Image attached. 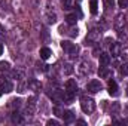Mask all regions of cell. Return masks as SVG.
Masks as SVG:
<instances>
[{"label": "cell", "mask_w": 128, "mask_h": 126, "mask_svg": "<svg viewBox=\"0 0 128 126\" xmlns=\"http://www.w3.org/2000/svg\"><path fill=\"white\" fill-rule=\"evenodd\" d=\"M80 108H82L84 113L91 114V113L96 110V102H94V99L90 98V96H86V95H84V96L80 98Z\"/></svg>", "instance_id": "obj_1"}, {"label": "cell", "mask_w": 128, "mask_h": 126, "mask_svg": "<svg viewBox=\"0 0 128 126\" xmlns=\"http://www.w3.org/2000/svg\"><path fill=\"white\" fill-rule=\"evenodd\" d=\"M61 48H63V51L70 58H76L78 54H79V46L74 45V43H72V42H67V40L61 42Z\"/></svg>", "instance_id": "obj_2"}, {"label": "cell", "mask_w": 128, "mask_h": 126, "mask_svg": "<svg viewBox=\"0 0 128 126\" xmlns=\"http://www.w3.org/2000/svg\"><path fill=\"white\" fill-rule=\"evenodd\" d=\"M100 39H101V30L92 28V30L88 31L86 37H85V45H86V46H94L96 43L100 42Z\"/></svg>", "instance_id": "obj_3"}, {"label": "cell", "mask_w": 128, "mask_h": 126, "mask_svg": "<svg viewBox=\"0 0 128 126\" xmlns=\"http://www.w3.org/2000/svg\"><path fill=\"white\" fill-rule=\"evenodd\" d=\"M10 37H12V40L15 43H22L27 39V33L24 31V30H21L20 27H16V28H14L10 31Z\"/></svg>", "instance_id": "obj_4"}, {"label": "cell", "mask_w": 128, "mask_h": 126, "mask_svg": "<svg viewBox=\"0 0 128 126\" xmlns=\"http://www.w3.org/2000/svg\"><path fill=\"white\" fill-rule=\"evenodd\" d=\"M36 108H37V98H36V96H30V98L27 99V105H26V114L33 116V114H34V111H36Z\"/></svg>", "instance_id": "obj_5"}, {"label": "cell", "mask_w": 128, "mask_h": 126, "mask_svg": "<svg viewBox=\"0 0 128 126\" xmlns=\"http://www.w3.org/2000/svg\"><path fill=\"white\" fill-rule=\"evenodd\" d=\"M78 73L80 77H86L88 74H91V67L86 61H82V63L78 65Z\"/></svg>", "instance_id": "obj_6"}, {"label": "cell", "mask_w": 128, "mask_h": 126, "mask_svg": "<svg viewBox=\"0 0 128 126\" xmlns=\"http://www.w3.org/2000/svg\"><path fill=\"white\" fill-rule=\"evenodd\" d=\"M113 27H115V30H116L118 33L124 30V27H125V16H124V13H119V15L115 18Z\"/></svg>", "instance_id": "obj_7"}, {"label": "cell", "mask_w": 128, "mask_h": 126, "mask_svg": "<svg viewBox=\"0 0 128 126\" xmlns=\"http://www.w3.org/2000/svg\"><path fill=\"white\" fill-rule=\"evenodd\" d=\"M0 86H2V91L6 92V94H9V92L14 91V85H12V82H10L9 79H6V77H0Z\"/></svg>", "instance_id": "obj_8"}, {"label": "cell", "mask_w": 128, "mask_h": 126, "mask_svg": "<svg viewBox=\"0 0 128 126\" xmlns=\"http://www.w3.org/2000/svg\"><path fill=\"white\" fill-rule=\"evenodd\" d=\"M86 91L91 92V94H97L101 91V83L98 80H91L88 85H86Z\"/></svg>", "instance_id": "obj_9"}, {"label": "cell", "mask_w": 128, "mask_h": 126, "mask_svg": "<svg viewBox=\"0 0 128 126\" xmlns=\"http://www.w3.org/2000/svg\"><path fill=\"white\" fill-rule=\"evenodd\" d=\"M122 49H124V46L121 43H112L110 45V55L112 57H119V55H122Z\"/></svg>", "instance_id": "obj_10"}, {"label": "cell", "mask_w": 128, "mask_h": 126, "mask_svg": "<svg viewBox=\"0 0 128 126\" xmlns=\"http://www.w3.org/2000/svg\"><path fill=\"white\" fill-rule=\"evenodd\" d=\"M98 74H100V77H101V79H109V77L112 76V70H110V67H107V65L101 64V65H100V68H98Z\"/></svg>", "instance_id": "obj_11"}, {"label": "cell", "mask_w": 128, "mask_h": 126, "mask_svg": "<svg viewBox=\"0 0 128 126\" xmlns=\"http://www.w3.org/2000/svg\"><path fill=\"white\" fill-rule=\"evenodd\" d=\"M10 76H12V79H15V80H24V77H26V71L22 70V68H14L12 71H10Z\"/></svg>", "instance_id": "obj_12"}, {"label": "cell", "mask_w": 128, "mask_h": 126, "mask_svg": "<svg viewBox=\"0 0 128 126\" xmlns=\"http://www.w3.org/2000/svg\"><path fill=\"white\" fill-rule=\"evenodd\" d=\"M64 88H66V91L70 92V94H76V92H78V83H76V80H73V79H68V80L66 82Z\"/></svg>", "instance_id": "obj_13"}, {"label": "cell", "mask_w": 128, "mask_h": 126, "mask_svg": "<svg viewBox=\"0 0 128 126\" xmlns=\"http://www.w3.org/2000/svg\"><path fill=\"white\" fill-rule=\"evenodd\" d=\"M10 122H12L14 125H22V123H24V117H22V114L16 110V111H14V113L10 114Z\"/></svg>", "instance_id": "obj_14"}, {"label": "cell", "mask_w": 128, "mask_h": 126, "mask_svg": "<svg viewBox=\"0 0 128 126\" xmlns=\"http://www.w3.org/2000/svg\"><path fill=\"white\" fill-rule=\"evenodd\" d=\"M27 85H28V89H32L34 92H40L42 91V83L39 80H36V79H28Z\"/></svg>", "instance_id": "obj_15"}, {"label": "cell", "mask_w": 128, "mask_h": 126, "mask_svg": "<svg viewBox=\"0 0 128 126\" xmlns=\"http://www.w3.org/2000/svg\"><path fill=\"white\" fill-rule=\"evenodd\" d=\"M109 94L110 95H118V85L115 80H109Z\"/></svg>", "instance_id": "obj_16"}, {"label": "cell", "mask_w": 128, "mask_h": 126, "mask_svg": "<svg viewBox=\"0 0 128 126\" xmlns=\"http://www.w3.org/2000/svg\"><path fill=\"white\" fill-rule=\"evenodd\" d=\"M64 119V122L66 123H70V122H73V119H74V114H73V111H67V110H64L63 111V116H61Z\"/></svg>", "instance_id": "obj_17"}, {"label": "cell", "mask_w": 128, "mask_h": 126, "mask_svg": "<svg viewBox=\"0 0 128 126\" xmlns=\"http://www.w3.org/2000/svg\"><path fill=\"white\" fill-rule=\"evenodd\" d=\"M39 55H40V60H48V58L52 55V51H51L49 48H42Z\"/></svg>", "instance_id": "obj_18"}, {"label": "cell", "mask_w": 128, "mask_h": 126, "mask_svg": "<svg viewBox=\"0 0 128 126\" xmlns=\"http://www.w3.org/2000/svg\"><path fill=\"white\" fill-rule=\"evenodd\" d=\"M100 63L104 64V65H109V63H110V60H112V57L109 55V54H106V52H101L100 55Z\"/></svg>", "instance_id": "obj_19"}, {"label": "cell", "mask_w": 128, "mask_h": 126, "mask_svg": "<svg viewBox=\"0 0 128 126\" xmlns=\"http://www.w3.org/2000/svg\"><path fill=\"white\" fill-rule=\"evenodd\" d=\"M46 21H48V24H55V22H57V15H55L54 12L48 10V12H46Z\"/></svg>", "instance_id": "obj_20"}, {"label": "cell", "mask_w": 128, "mask_h": 126, "mask_svg": "<svg viewBox=\"0 0 128 126\" xmlns=\"http://www.w3.org/2000/svg\"><path fill=\"white\" fill-rule=\"evenodd\" d=\"M66 21H67V24H70V25L76 24V21H78V16H76V13H68V15L66 16Z\"/></svg>", "instance_id": "obj_21"}, {"label": "cell", "mask_w": 128, "mask_h": 126, "mask_svg": "<svg viewBox=\"0 0 128 126\" xmlns=\"http://www.w3.org/2000/svg\"><path fill=\"white\" fill-rule=\"evenodd\" d=\"M28 89V85L26 83V82H22V80H20V85H18V88H16V91L20 92V94H24L26 91Z\"/></svg>", "instance_id": "obj_22"}, {"label": "cell", "mask_w": 128, "mask_h": 126, "mask_svg": "<svg viewBox=\"0 0 128 126\" xmlns=\"http://www.w3.org/2000/svg\"><path fill=\"white\" fill-rule=\"evenodd\" d=\"M10 70V64L8 61H0V73H6Z\"/></svg>", "instance_id": "obj_23"}, {"label": "cell", "mask_w": 128, "mask_h": 126, "mask_svg": "<svg viewBox=\"0 0 128 126\" xmlns=\"http://www.w3.org/2000/svg\"><path fill=\"white\" fill-rule=\"evenodd\" d=\"M72 73H73V65H72V64H64L63 65V74L68 76V74H72Z\"/></svg>", "instance_id": "obj_24"}, {"label": "cell", "mask_w": 128, "mask_h": 126, "mask_svg": "<svg viewBox=\"0 0 128 126\" xmlns=\"http://www.w3.org/2000/svg\"><path fill=\"white\" fill-rule=\"evenodd\" d=\"M90 7H91V13L92 15H97V12H98V4H97V0H91V3H90Z\"/></svg>", "instance_id": "obj_25"}, {"label": "cell", "mask_w": 128, "mask_h": 126, "mask_svg": "<svg viewBox=\"0 0 128 126\" xmlns=\"http://www.w3.org/2000/svg\"><path fill=\"white\" fill-rule=\"evenodd\" d=\"M119 110H121V105H119L118 102H113L112 107H110V113H112V114H118Z\"/></svg>", "instance_id": "obj_26"}, {"label": "cell", "mask_w": 128, "mask_h": 126, "mask_svg": "<svg viewBox=\"0 0 128 126\" xmlns=\"http://www.w3.org/2000/svg\"><path fill=\"white\" fill-rule=\"evenodd\" d=\"M21 102H22V101H21L20 98H15V99H12V101H10V107H14V108H16V110H18V108L21 107Z\"/></svg>", "instance_id": "obj_27"}, {"label": "cell", "mask_w": 128, "mask_h": 126, "mask_svg": "<svg viewBox=\"0 0 128 126\" xmlns=\"http://www.w3.org/2000/svg\"><path fill=\"white\" fill-rule=\"evenodd\" d=\"M67 34H68L70 37H76V36L79 34V30H78V27H72V28L67 31Z\"/></svg>", "instance_id": "obj_28"}, {"label": "cell", "mask_w": 128, "mask_h": 126, "mask_svg": "<svg viewBox=\"0 0 128 126\" xmlns=\"http://www.w3.org/2000/svg\"><path fill=\"white\" fill-rule=\"evenodd\" d=\"M121 73L122 76H128V63H124L121 65Z\"/></svg>", "instance_id": "obj_29"}, {"label": "cell", "mask_w": 128, "mask_h": 126, "mask_svg": "<svg viewBox=\"0 0 128 126\" xmlns=\"http://www.w3.org/2000/svg\"><path fill=\"white\" fill-rule=\"evenodd\" d=\"M104 4H106L107 9H113V6H115V0H104Z\"/></svg>", "instance_id": "obj_30"}, {"label": "cell", "mask_w": 128, "mask_h": 126, "mask_svg": "<svg viewBox=\"0 0 128 126\" xmlns=\"http://www.w3.org/2000/svg\"><path fill=\"white\" fill-rule=\"evenodd\" d=\"M118 4H119V7H122V9H127L128 7V0H118Z\"/></svg>", "instance_id": "obj_31"}, {"label": "cell", "mask_w": 128, "mask_h": 126, "mask_svg": "<svg viewBox=\"0 0 128 126\" xmlns=\"http://www.w3.org/2000/svg\"><path fill=\"white\" fill-rule=\"evenodd\" d=\"M48 126H58L60 125V122L58 120H55V119H51V120H48V123H46Z\"/></svg>", "instance_id": "obj_32"}, {"label": "cell", "mask_w": 128, "mask_h": 126, "mask_svg": "<svg viewBox=\"0 0 128 126\" xmlns=\"http://www.w3.org/2000/svg\"><path fill=\"white\" fill-rule=\"evenodd\" d=\"M70 4H72V0H64L63 1L64 9H70Z\"/></svg>", "instance_id": "obj_33"}, {"label": "cell", "mask_w": 128, "mask_h": 126, "mask_svg": "<svg viewBox=\"0 0 128 126\" xmlns=\"http://www.w3.org/2000/svg\"><path fill=\"white\" fill-rule=\"evenodd\" d=\"M54 111L57 113V116H60V117H61V116H63V111H64V110H61L60 107H55V108H54Z\"/></svg>", "instance_id": "obj_34"}, {"label": "cell", "mask_w": 128, "mask_h": 126, "mask_svg": "<svg viewBox=\"0 0 128 126\" xmlns=\"http://www.w3.org/2000/svg\"><path fill=\"white\" fill-rule=\"evenodd\" d=\"M119 39H121V40H124V42H127L128 36H127V34H122V31H119Z\"/></svg>", "instance_id": "obj_35"}, {"label": "cell", "mask_w": 128, "mask_h": 126, "mask_svg": "<svg viewBox=\"0 0 128 126\" xmlns=\"http://www.w3.org/2000/svg\"><path fill=\"white\" fill-rule=\"evenodd\" d=\"M42 34H43L45 42H48V39H49V36H48V30H43V31H42Z\"/></svg>", "instance_id": "obj_36"}, {"label": "cell", "mask_w": 128, "mask_h": 126, "mask_svg": "<svg viewBox=\"0 0 128 126\" xmlns=\"http://www.w3.org/2000/svg\"><path fill=\"white\" fill-rule=\"evenodd\" d=\"M4 36H6V33H4V30H3V27H2V25H0V37H2V39H3V37H4Z\"/></svg>", "instance_id": "obj_37"}, {"label": "cell", "mask_w": 128, "mask_h": 126, "mask_svg": "<svg viewBox=\"0 0 128 126\" xmlns=\"http://www.w3.org/2000/svg\"><path fill=\"white\" fill-rule=\"evenodd\" d=\"M76 123H79V125H86V123H85V122H84V120H78V122H76Z\"/></svg>", "instance_id": "obj_38"}, {"label": "cell", "mask_w": 128, "mask_h": 126, "mask_svg": "<svg viewBox=\"0 0 128 126\" xmlns=\"http://www.w3.org/2000/svg\"><path fill=\"white\" fill-rule=\"evenodd\" d=\"M0 55H3V45L0 43Z\"/></svg>", "instance_id": "obj_39"}, {"label": "cell", "mask_w": 128, "mask_h": 126, "mask_svg": "<svg viewBox=\"0 0 128 126\" xmlns=\"http://www.w3.org/2000/svg\"><path fill=\"white\" fill-rule=\"evenodd\" d=\"M2 92H3V91H0V95H2Z\"/></svg>", "instance_id": "obj_40"}]
</instances>
